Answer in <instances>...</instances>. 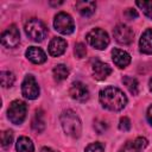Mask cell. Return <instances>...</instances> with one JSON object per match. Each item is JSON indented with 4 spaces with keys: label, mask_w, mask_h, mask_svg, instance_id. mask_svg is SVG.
Returning <instances> with one entry per match:
<instances>
[{
    "label": "cell",
    "mask_w": 152,
    "mask_h": 152,
    "mask_svg": "<svg viewBox=\"0 0 152 152\" xmlns=\"http://www.w3.org/2000/svg\"><path fill=\"white\" fill-rule=\"evenodd\" d=\"M99 99L101 104L106 109L113 112L121 110L122 108H125L127 103V97L124 94V91L115 87H107L102 89L99 94Z\"/></svg>",
    "instance_id": "cell-1"
},
{
    "label": "cell",
    "mask_w": 152,
    "mask_h": 152,
    "mask_svg": "<svg viewBox=\"0 0 152 152\" xmlns=\"http://www.w3.org/2000/svg\"><path fill=\"white\" fill-rule=\"evenodd\" d=\"M61 124L65 134L71 138H78L82 132V125L80 118L75 112L68 109L61 114Z\"/></svg>",
    "instance_id": "cell-2"
},
{
    "label": "cell",
    "mask_w": 152,
    "mask_h": 152,
    "mask_svg": "<svg viewBox=\"0 0 152 152\" xmlns=\"http://www.w3.org/2000/svg\"><path fill=\"white\" fill-rule=\"evenodd\" d=\"M25 32L28 36V38H31L32 40L42 42L46 37L48 28L43 21H40L39 19H36V18H32L25 24Z\"/></svg>",
    "instance_id": "cell-3"
},
{
    "label": "cell",
    "mask_w": 152,
    "mask_h": 152,
    "mask_svg": "<svg viewBox=\"0 0 152 152\" xmlns=\"http://www.w3.org/2000/svg\"><path fill=\"white\" fill-rule=\"evenodd\" d=\"M26 112H27L26 103L20 100H14L11 102L7 109V116L12 124L20 125L26 118Z\"/></svg>",
    "instance_id": "cell-4"
},
{
    "label": "cell",
    "mask_w": 152,
    "mask_h": 152,
    "mask_svg": "<svg viewBox=\"0 0 152 152\" xmlns=\"http://www.w3.org/2000/svg\"><path fill=\"white\" fill-rule=\"evenodd\" d=\"M87 42L90 46H93L96 50H104L109 44V37L106 31L102 28H93L87 34Z\"/></svg>",
    "instance_id": "cell-5"
},
{
    "label": "cell",
    "mask_w": 152,
    "mask_h": 152,
    "mask_svg": "<svg viewBox=\"0 0 152 152\" xmlns=\"http://www.w3.org/2000/svg\"><path fill=\"white\" fill-rule=\"evenodd\" d=\"M53 26L55 30L62 34H71L75 30V24L72 18L65 12H59L55 15Z\"/></svg>",
    "instance_id": "cell-6"
},
{
    "label": "cell",
    "mask_w": 152,
    "mask_h": 152,
    "mask_svg": "<svg viewBox=\"0 0 152 152\" xmlns=\"http://www.w3.org/2000/svg\"><path fill=\"white\" fill-rule=\"evenodd\" d=\"M21 93L25 99L34 100L39 96V86L32 75H27L21 83Z\"/></svg>",
    "instance_id": "cell-7"
},
{
    "label": "cell",
    "mask_w": 152,
    "mask_h": 152,
    "mask_svg": "<svg viewBox=\"0 0 152 152\" xmlns=\"http://www.w3.org/2000/svg\"><path fill=\"white\" fill-rule=\"evenodd\" d=\"M113 36L119 44L127 45V44H131L133 42L134 32L129 26H127L125 24H119L113 30Z\"/></svg>",
    "instance_id": "cell-8"
},
{
    "label": "cell",
    "mask_w": 152,
    "mask_h": 152,
    "mask_svg": "<svg viewBox=\"0 0 152 152\" xmlns=\"http://www.w3.org/2000/svg\"><path fill=\"white\" fill-rule=\"evenodd\" d=\"M20 42V33L15 25H11L1 34V44L6 48H15Z\"/></svg>",
    "instance_id": "cell-9"
},
{
    "label": "cell",
    "mask_w": 152,
    "mask_h": 152,
    "mask_svg": "<svg viewBox=\"0 0 152 152\" xmlns=\"http://www.w3.org/2000/svg\"><path fill=\"white\" fill-rule=\"evenodd\" d=\"M69 94L74 100L80 101V102H84L89 99V90L87 86L82 82H74L70 86Z\"/></svg>",
    "instance_id": "cell-10"
},
{
    "label": "cell",
    "mask_w": 152,
    "mask_h": 152,
    "mask_svg": "<svg viewBox=\"0 0 152 152\" xmlns=\"http://www.w3.org/2000/svg\"><path fill=\"white\" fill-rule=\"evenodd\" d=\"M110 72H112V69L107 63L97 61L93 64V75H94V78L97 81L106 80L110 75Z\"/></svg>",
    "instance_id": "cell-11"
},
{
    "label": "cell",
    "mask_w": 152,
    "mask_h": 152,
    "mask_svg": "<svg viewBox=\"0 0 152 152\" xmlns=\"http://www.w3.org/2000/svg\"><path fill=\"white\" fill-rule=\"evenodd\" d=\"M66 49V42L63 38L55 37L49 44V55L52 57H58L64 53Z\"/></svg>",
    "instance_id": "cell-12"
},
{
    "label": "cell",
    "mask_w": 152,
    "mask_h": 152,
    "mask_svg": "<svg viewBox=\"0 0 152 152\" xmlns=\"http://www.w3.org/2000/svg\"><path fill=\"white\" fill-rule=\"evenodd\" d=\"M112 58L114 64L118 68H126L129 63H131V56L128 52L120 50V49H113L112 51Z\"/></svg>",
    "instance_id": "cell-13"
},
{
    "label": "cell",
    "mask_w": 152,
    "mask_h": 152,
    "mask_svg": "<svg viewBox=\"0 0 152 152\" xmlns=\"http://www.w3.org/2000/svg\"><path fill=\"white\" fill-rule=\"evenodd\" d=\"M147 146V139L144 137H138L132 141H128L120 152H141Z\"/></svg>",
    "instance_id": "cell-14"
},
{
    "label": "cell",
    "mask_w": 152,
    "mask_h": 152,
    "mask_svg": "<svg viewBox=\"0 0 152 152\" xmlns=\"http://www.w3.org/2000/svg\"><path fill=\"white\" fill-rule=\"evenodd\" d=\"M139 49L145 55H152V28H147L140 37Z\"/></svg>",
    "instance_id": "cell-15"
},
{
    "label": "cell",
    "mask_w": 152,
    "mask_h": 152,
    "mask_svg": "<svg viewBox=\"0 0 152 152\" xmlns=\"http://www.w3.org/2000/svg\"><path fill=\"white\" fill-rule=\"evenodd\" d=\"M26 57L30 62L34 63V64H42L46 61V55L45 52L40 49V48H36V46H31L26 50Z\"/></svg>",
    "instance_id": "cell-16"
},
{
    "label": "cell",
    "mask_w": 152,
    "mask_h": 152,
    "mask_svg": "<svg viewBox=\"0 0 152 152\" xmlns=\"http://www.w3.org/2000/svg\"><path fill=\"white\" fill-rule=\"evenodd\" d=\"M96 8V4L95 1H90V0H81L76 2V10L80 12V14H82L83 17H89L95 12Z\"/></svg>",
    "instance_id": "cell-17"
},
{
    "label": "cell",
    "mask_w": 152,
    "mask_h": 152,
    "mask_svg": "<svg viewBox=\"0 0 152 152\" xmlns=\"http://www.w3.org/2000/svg\"><path fill=\"white\" fill-rule=\"evenodd\" d=\"M31 126H32V129L36 132V133H42L44 129H45V120H44V112L42 109H38L36 110L34 115H33V119L31 121Z\"/></svg>",
    "instance_id": "cell-18"
},
{
    "label": "cell",
    "mask_w": 152,
    "mask_h": 152,
    "mask_svg": "<svg viewBox=\"0 0 152 152\" xmlns=\"http://www.w3.org/2000/svg\"><path fill=\"white\" fill-rule=\"evenodd\" d=\"M17 151L18 152H33L34 151V146L33 142L30 138L27 137H20L17 140Z\"/></svg>",
    "instance_id": "cell-19"
},
{
    "label": "cell",
    "mask_w": 152,
    "mask_h": 152,
    "mask_svg": "<svg viewBox=\"0 0 152 152\" xmlns=\"http://www.w3.org/2000/svg\"><path fill=\"white\" fill-rule=\"evenodd\" d=\"M52 74H53V78L57 82H62V81L66 80V77L69 76V69L64 64H58L53 68Z\"/></svg>",
    "instance_id": "cell-20"
},
{
    "label": "cell",
    "mask_w": 152,
    "mask_h": 152,
    "mask_svg": "<svg viewBox=\"0 0 152 152\" xmlns=\"http://www.w3.org/2000/svg\"><path fill=\"white\" fill-rule=\"evenodd\" d=\"M122 83L126 86V88L129 90L131 94L137 95L139 93V83H138L137 78L131 77V76H125L122 78Z\"/></svg>",
    "instance_id": "cell-21"
},
{
    "label": "cell",
    "mask_w": 152,
    "mask_h": 152,
    "mask_svg": "<svg viewBox=\"0 0 152 152\" xmlns=\"http://www.w3.org/2000/svg\"><path fill=\"white\" fill-rule=\"evenodd\" d=\"M0 81H1V86L4 88H8V87L13 86V83L15 81V77H14L13 72H11V71H1Z\"/></svg>",
    "instance_id": "cell-22"
},
{
    "label": "cell",
    "mask_w": 152,
    "mask_h": 152,
    "mask_svg": "<svg viewBox=\"0 0 152 152\" xmlns=\"http://www.w3.org/2000/svg\"><path fill=\"white\" fill-rule=\"evenodd\" d=\"M135 4L147 18L152 19V1H137Z\"/></svg>",
    "instance_id": "cell-23"
},
{
    "label": "cell",
    "mask_w": 152,
    "mask_h": 152,
    "mask_svg": "<svg viewBox=\"0 0 152 152\" xmlns=\"http://www.w3.org/2000/svg\"><path fill=\"white\" fill-rule=\"evenodd\" d=\"M12 141H13V133H12V131L11 129L4 131L1 133V146L4 148H7V147L11 146Z\"/></svg>",
    "instance_id": "cell-24"
},
{
    "label": "cell",
    "mask_w": 152,
    "mask_h": 152,
    "mask_svg": "<svg viewBox=\"0 0 152 152\" xmlns=\"http://www.w3.org/2000/svg\"><path fill=\"white\" fill-rule=\"evenodd\" d=\"M74 52H75V56H76L77 58H83V57H86V55H87L86 45H84L83 43H77V44L75 45Z\"/></svg>",
    "instance_id": "cell-25"
},
{
    "label": "cell",
    "mask_w": 152,
    "mask_h": 152,
    "mask_svg": "<svg viewBox=\"0 0 152 152\" xmlns=\"http://www.w3.org/2000/svg\"><path fill=\"white\" fill-rule=\"evenodd\" d=\"M84 152H104V147L101 142H93L86 147Z\"/></svg>",
    "instance_id": "cell-26"
},
{
    "label": "cell",
    "mask_w": 152,
    "mask_h": 152,
    "mask_svg": "<svg viewBox=\"0 0 152 152\" xmlns=\"http://www.w3.org/2000/svg\"><path fill=\"white\" fill-rule=\"evenodd\" d=\"M94 128H95V131H96L99 134H102V133H104V131L107 129V124H106L104 121H102V120H95V122H94Z\"/></svg>",
    "instance_id": "cell-27"
},
{
    "label": "cell",
    "mask_w": 152,
    "mask_h": 152,
    "mask_svg": "<svg viewBox=\"0 0 152 152\" xmlns=\"http://www.w3.org/2000/svg\"><path fill=\"white\" fill-rule=\"evenodd\" d=\"M119 128L121 131H125V132L129 131V128H131V120L128 118H126V116L121 118L120 121H119Z\"/></svg>",
    "instance_id": "cell-28"
},
{
    "label": "cell",
    "mask_w": 152,
    "mask_h": 152,
    "mask_svg": "<svg viewBox=\"0 0 152 152\" xmlns=\"http://www.w3.org/2000/svg\"><path fill=\"white\" fill-rule=\"evenodd\" d=\"M124 15H125L126 19L132 20V19H135L138 17V12L134 8H126L125 12H124Z\"/></svg>",
    "instance_id": "cell-29"
},
{
    "label": "cell",
    "mask_w": 152,
    "mask_h": 152,
    "mask_svg": "<svg viewBox=\"0 0 152 152\" xmlns=\"http://www.w3.org/2000/svg\"><path fill=\"white\" fill-rule=\"evenodd\" d=\"M147 120L152 125V106H150L148 109H147Z\"/></svg>",
    "instance_id": "cell-30"
},
{
    "label": "cell",
    "mask_w": 152,
    "mask_h": 152,
    "mask_svg": "<svg viewBox=\"0 0 152 152\" xmlns=\"http://www.w3.org/2000/svg\"><path fill=\"white\" fill-rule=\"evenodd\" d=\"M40 152H58V151H55V150H52L51 147H43V148L40 150Z\"/></svg>",
    "instance_id": "cell-31"
},
{
    "label": "cell",
    "mask_w": 152,
    "mask_h": 152,
    "mask_svg": "<svg viewBox=\"0 0 152 152\" xmlns=\"http://www.w3.org/2000/svg\"><path fill=\"white\" fill-rule=\"evenodd\" d=\"M63 1H57V2H53V1H50V5L51 6H58V5H62Z\"/></svg>",
    "instance_id": "cell-32"
},
{
    "label": "cell",
    "mask_w": 152,
    "mask_h": 152,
    "mask_svg": "<svg viewBox=\"0 0 152 152\" xmlns=\"http://www.w3.org/2000/svg\"><path fill=\"white\" fill-rule=\"evenodd\" d=\"M148 86H150V90L152 91V78L150 80V82H148Z\"/></svg>",
    "instance_id": "cell-33"
}]
</instances>
